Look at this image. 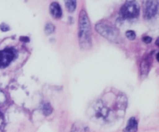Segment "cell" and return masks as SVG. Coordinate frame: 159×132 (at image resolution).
<instances>
[{"label": "cell", "mask_w": 159, "mask_h": 132, "mask_svg": "<svg viewBox=\"0 0 159 132\" xmlns=\"http://www.w3.org/2000/svg\"><path fill=\"white\" fill-rule=\"evenodd\" d=\"M91 117L99 124L110 123L115 118V114L102 100H98L91 108Z\"/></svg>", "instance_id": "1"}, {"label": "cell", "mask_w": 159, "mask_h": 132, "mask_svg": "<svg viewBox=\"0 0 159 132\" xmlns=\"http://www.w3.org/2000/svg\"><path fill=\"white\" fill-rule=\"evenodd\" d=\"M79 36L81 46L84 49H86L90 46L91 38H90V23L89 20L86 12L84 10L81 11L79 15Z\"/></svg>", "instance_id": "2"}, {"label": "cell", "mask_w": 159, "mask_h": 132, "mask_svg": "<svg viewBox=\"0 0 159 132\" xmlns=\"http://www.w3.org/2000/svg\"><path fill=\"white\" fill-rule=\"evenodd\" d=\"M140 6L136 1H127L121 7L120 14L124 19H132L138 16Z\"/></svg>", "instance_id": "3"}, {"label": "cell", "mask_w": 159, "mask_h": 132, "mask_svg": "<svg viewBox=\"0 0 159 132\" xmlns=\"http://www.w3.org/2000/svg\"><path fill=\"white\" fill-rule=\"evenodd\" d=\"M96 29L98 32L108 40L113 41L116 40L118 36V31L111 26H109L107 24H102V23H99L96 24Z\"/></svg>", "instance_id": "4"}, {"label": "cell", "mask_w": 159, "mask_h": 132, "mask_svg": "<svg viewBox=\"0 0 159 132\" xmlns=\"http://www.w3.org/2000/svg\"><path fill=\"white\" fill-rule=\"evenodd\" d=\"M16 52L13 48H7L0 51V68H6L15 59Z\"/></svg>", "instance_id": "5"}, {"label": "cell", "mask_w": 159, "mask_h": 132, "mask_svg": "<svg viewBox=\"0 0 159 132\" xmlns=\"http://www.w3.org/2000/svg\"><path fill=\"white\" fill-rule=\"evenodd\" d=\"M158 1L152 0V1H145L144 2V17L148 19L153 18L158 12Z\"/></svg>", "instance_id": "6"}, {"label": "cell", "mask_w": 159, "mask_h": 132, "mask_svg": "<svg viewBox=\"0 0 159 132\" xmlns=\"http://www.w3.org/2000/svg\"><path fill=\"white\" fill-rule=\"evenodd\" d=\"M50 12L56 19H58L62 16L61 8L57 2H52L50 5Z\"/></svg>", "instance_id": "7"}, {"label": "cell", "mask_w": 159, "mask_h": 132, "mask_svg": "<svg viewBox=\"0 0 159 132\" xmlns=\"http://www.w3.org/2000/svg\"><path fill=\"white\" fill-rule=\"evenodd\" d=\"M138 121L135 117H130L127 122V127L124 129V132H136L138 131Z\"/></svg>", "instance_id": "8"}, {"label": "cell", "mask_w": 159, "mask_h": 132, "mask_svg": "<svg viewBox=\"0 0 159 132\" xmlns=\"http://www.w3.org/2000/svg\"><path fill=\"white\" fill-rule=\"evenodd\" d=\"M41 110L43 114L46 116L50 115L52 113V108H51V104L49 103L43 104L41 106Z\"/></svg>", "instance_id": "9"}, {"label": "cell", "mask_w": 159, "mask_h": 132, "mask_svg": "<svg viewBox=\"0 0 159 132\" xmlns=\"http://www.w3.org/2000/svg\"><path fill=\"white\" fill-rule=\"evenodd\" d=\"M76 4H77V2L74 1V0H70V1H66L65 2V6H66L67 9L68 10L69 12H73L76 9Z\"/></svg>", "instance_id": "10"}, {"label": "cell", "mask_w": 159, "mask_h": 132, "mask_svg": "<svg viewBox=\"0 0 159 132\" xmlns=\"http://www.w3.org/2000/svg\"><path fill=\"white\" fill-rule=\"evenodd\" d=\"M45 33L47 35H50V34L53 33L54 32V26L52 23H48V24L45 26Z\"/></svg>", "instance_id": "11"}, {"label": "cell", "mask_w": 159, "mask_h": 132, "mask_svg": "<svg viewBox=\"0 0 159 132\" xmlns=\"http://www.w3.org/2000/svg\"><path fill=\"white\" fill-rule=\"evenodd\" d=\"M71 132H85V128H84L81 124H79H79L76 123L75 125L73 126V128H71Z\"/></svg>", "instance_id": "12"}, {"label": "cell", "mask_w": 159, "mask_h": 132, "mask_svg": "<svg viewBox=\"0 0 159 132\" xmlns=\"http://www.w3.org/2000/svg\"><path fill=\"white\" fill-rule=\"evenodd\" d=\"M5 125H6V123H5L4 116H3L2 113L0 111V132L4 131Z\"/></svg>", "instance_id": "13"}, {"label": "cell", "mask_w": 159, "mask_h": 132, "mask_svg": "<svg viewBox=\"0 0 159 132\" xmlns=\"http://www.w3.org/2000/svg\"><path fill=\"white\" fill-rule=\"evenodd\" d=\"M125 35H126V36L127 37V39H129V40H135V38H136V33H135L133 30L127 31L125 33Z\"/></svg>", "instance_id": "14"}, {"label": "cell", "mask_w": 159, "mask_h": 132, "mask_svg": "<svg viewBox=\"0 0 159 132\" xmlns=\"http://www.w3.org/2000/svg\"><path fill=\"white\" fill-rule=\"evenodd\" d=\"M6 100V97L4 93L0 90V105H2V104H4Z\"/></svg>", "instance_id": "15"}, {"label": "cell", "mask_w": 159, "mask_h": 132, "mask_svg": "<svg viewBox=\"0 0 159 132\" xmlns=\"http://www.w3.org/2000/svg\"><path fill=\"white\" fill-rule=\"evenodd\" d=\"M0 29L3 31V32H6L9 29V27L8 25H6V23H2L1 26H0Z\"/></svg>", "instance_id": "16"}, {"label": "cell", "mask_w": 159, "mask_h": 132, "mask_svg": "<svg viewBox=\"0 0 159 132\" xmlns=\"http://www.w3.org/2000/svg\"><path fill=\"white\" fill-rule=\"evenodd\" d=\"M143 42L145 43H150L152 41V39L150 36H144L143 37Z\"/></svg>", "instance_id": "17"}, {"label": "cell", "mask_w": 159, "mask_h": 132, "mask_svg": "<svg viewBox=\"0 0 159 132\" xmlns=\"http://www.w3.org/2000/svg\"><path fill=\"white\" fill-rule=\"evenodd\" d=\"M20 40H21V41H23V42L30 41L29 39H28L27 37H26V36H21V37H20Z\"/></svg>", "instance_id": "18"}]
</instances>
